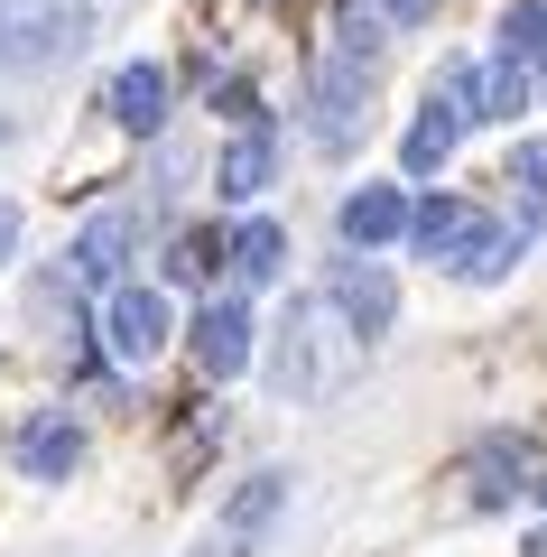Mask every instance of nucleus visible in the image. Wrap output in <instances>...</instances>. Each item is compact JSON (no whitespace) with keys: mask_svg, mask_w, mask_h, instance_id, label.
Segmentation results:
<instances>
[{"mask_svg":"<svg viewBox=\"0 0 547 557\" xmlns=\"http://www.w3.org/2000/svg\"><path fill=\"white\" fill-rule=\"evenodd\" d=\"M409 242H418V260H436V270H455V278H501L529 233L520 223L492 233V214L473 196H427V205H409Z\"/></svg>","mask_w":547,"mask_h":557,"instance_id":"nucleus-1","label":"nucleus"},{"mask_svg":"<svg viewBox=\"0 0 547 557\" xmlns=\"http://www.w3.org/2000/svg\"><path fill=\"white\" fill-rule=\"evenodd\" d=\"M94 38V0H0V75H57Z\"/></svg>","mask_w":547,"mask_h":557,"instance_id":"nucleus-2","label":"nucleus"},{"mask_svg":"<svg viewBox=\"0 0 547 557\" xmlns=\"http://www.w3.org/2000/svg\"><path fill=\"white\" fill-rule=\"evenodd\" d=\"M307 121H315V149L325 159H344V149H362V131H372V65H352V57H315L307 75Z\"/></svg>","mask_w":547,"mask_h":557,"instance_id":"nucleus-3","label":"nucleus"},{"mask_svg":"<svg viewBox=\"0 0 547 557\" xmlns=\"http://www.w3.org/2000/svg\"><path fill=\"white\" fill-rule=\"evenodd\" d=\"M325 298H297L288 307V325H278V344H270V391L278 399H315V391H334V372H344V362L325 354Z\"/></svg>","mask_w":547,"mask_h":557,"instance_id":"nucleus-4","label":"nucleus"},{"mask_svg":"<svg viewBox=\"0 0 547 557\" xmlns=\"http://www.w3.org/2000/svg\"><path fill=\"white\" fill-rule=\"evenodd\" d=\"M436 94L455 102L464 121H520V112H538V94H529V65L520 57H446V75H436Z\"/></svg>","mask_w":547,"mask_h":557,"instance_id":"nucleus-5","label":"nucleus"},{"mask_svg":"<svg viewBox=\"0 0 547 557\" xmlns=\"http://www.w3.org/2000/svg\"><path fill=\"white\" fill-rule=\"evenodd\" d=\"M325 307L344 317L352 344H381V335L399 325V278L381 270V260H362V251H352V260H325Z\"/></svg>","mask_w":547,"mask_h":557,"instance_id":"nucleus-6","label":"nucleus"},{"mask_svg":"<svg viewBox=\"0 0 547 557\" xmlns=\"http://www.w3.org/2000/svg\"><path fill=\"white\" fill-rule=\"evenodd\" d=\"M186 344H196V372L204 381H241V372H251V354H260L251 298H204L196 325H186Z\"/></svg>","mask_w":547,"mask_h":557,"instance_id":"nucleus-7","label":"nucleus"},{"mask_svg":"<svg viewBox=\"0 0 547 557\" xmlns=\"http://www.w3.org/2000/svg\"><path fill=\"white\" fill-rule=\"evenodd\" d=\"M529 474H538V446H529L520 428H492V437H473V456H464V502L473 511L529 502Z\"/></svg>","mask_w":547,"mask_h":557,"instance_id":"nucleus-8","label":"nucleus"},{"mask_svg":"<svg viewBox=\"0 0 547 557\" xmlns=\"http://www.w3.org/2000/svg\"><path fill=\"white\" fill-rule=\"evenodd\" d=\"M176 335L167 298L158 288H102V344H112V362H158Z\"/></svg>","mask_w":547,"mask_h":557,"instance_id":"nucleus-9","label":"nucleus"},{"mask_svg":"<svg viewBox=\"0 0 547 557\" xmlns=\"http://www.w3.org/2000/svg\"><path fill=\"white\" fill-rule=\"evenodd\" d=\"M10 465H20L28 483H65L84 465V428L65 409H38V418H20V437H10Z\"/></svg>","mask_w":547,"mask_h":557,"instance_id":"nucleus-10","label":"nucleus"},{"mask_svg":"<svg viewBox=\"0 0 547 557\" xmlns=\"http://www.w3.org/2000/svg\"><path fill=\"white\" fill-rule=\"evenodd\" d=\"M130 251H139V223L130 214H94L75 233V251H65V270H75V288H121Z\"/></svg>","mask_w":547,"mask_h":557,"instance_id":"nucleus-11","label":"nucleus"},{"mask_svg":"<svg viewBox=\"0 0 547 557\" xmlns=\"http://www.w3.org/2000/svg\"><path fill=\"white\" fill-rule=\"evenodd\" d=\"M102 112H112V131H130V139H149L158 121H167V65H121L112 84H102Z\"/></svg>","mask_w":547,"mask_h":557,"instance_id":"nucleus-12","label":"nucleus"},{"mask_svg":"<svg viewBox=\"0 0 547 557\" xmlns=\"http://www.w3.org/2000/svg\"><path fill=\"white\" fill-rule=\"evenodd\" d=\"M334 223H344L352 251H390V242L409 233V186H352Z\"/></svg>","mask_w":547,"mask_h":557,"instance_id":"nucleus-13","label":"nucleus"},{"mask_svg":"<svg viewBox=\"0 0 547 557\" xmlns=\"http://www.w3.org/2000/svg\"><path fill=\"white\" fill-rule=\"evenodd\" d=\"M455 139H464V112H455L446 94L418 102V121L399 131V177H436V168L455 159Z\"/></svg>","mask_w":547,"mask_h":557,"instance_id":"nucleus-14","label":"nucleus"},{"mask_svg":"<svg viewBox=\"0 0 547 557\" xmlns=\"http://www.w3.org/2000/svg\"><path fill=\"white\" fill-rule=\"evenodd\" d=\"M270 168H278V131H270V121H251V131H241L233 149H223V168H214V196H223V205H251L260 186H270Z\"/></svg>","mask_w":547,"mask_h":557,"instance_id":"nucleus-15","label":"nucleus"},{"mask_svg":"<svg viewBox=\"0 0 547 557\" xmlns=\"http://www.w3.org/2000/svg\"><path fill=\"white\" fill-rule=\"evenodd\" d=\"M223 270H233L241 288H270V278L288 270V233H278L270 214H260V223H233V233H223Z\"/></svg>","mask_w":547,"mask_h":557,"instance_id":"nucleus-16","label":"nucleus"},{"mask_svg":"<svg viewBox=\"0 0 547 557\" xmlns=\"http://www.w3.org/2000/svg\"><path fill=\"white\" fill-rule=\"evenodd\" d=\"M278 502H288V474H251V483H241L233 502H223V530L260 539V530H270V520H278Z\"/></svg>","mask_w":547,"mask_h":557,"instance_id":"nucleus-17","label":"nucleus"},{"mask_svg":"<svg viewBox=\"0 0 547 557\" xmlns=\"http://www.w3.org/2000/svg\"><path fill=\"white\" fill-rule=\"evenodd\" d=\"M501 57H520L529 75L547 65V0H510L501 10Z\"/></svg>","mask_w":547,"mask_h":557,"instance_id":"nucleus-18","label":"nucleus"},{"mask_svg":"<svg viewBox=\"0 0 547 557\" xmlns=\"http://www.w3.org/2000/svg\"><path fill=\"white\" fill-rule=\"evenodd\" d=\"M510 186H520V233H538V223H547V149H538V139L510 149Z\"/></svg>","mask_w":547,"mask_h":557,"instance_id":"nucleus-19","label":"nucleus"},{"mask_svg":"<svg viewBox=\"0 0 547 557\" xmlns=\"http://www.w3.org/2000/svg\"><path fill=\"white\" fill-rule=\"evenodd\" d=\"M381 10L372 0H344V20H334V57H352V65H381Z\"/></svg>","mask_w":547,"mask_h":557,"instance_id":"nucleus-20","label":"nucleus"},{"mask_svg":"<svg viewBox=\"0 0 547 557\" xmlns=\"http://www.w3.org/2000/svg\"><path fill=\"white\" fill-rule=\"evenodd\" d=\"M214 270H223V233H176L167 242V278L176 288H204Z\"/></svg>","mask_w":547,"mask_h":557,"instance_id":"nucleus-21","label":"nucleus"},{"mask_svg":"<svg viewBox=\"0 0 547 557\" xmlns=\"http://www.w3.org/2000/svg\"><path fill=\"white\" fill-rule=\"evenodd\" d=\"M372 10H381L390 28H427V20H436V0H372Z\"/></svg>","mask_w":547,"mask_h":557,"instance_id":"nucleus-22","label":"nucleus"},{"mask_svg":"<svg viewBox=\"0 0 547 557\" xmlns=\"http://www.w3.org/2000/svg\"><path fill=\"white\" fill-rule=\"evenodd\" d=\"M260 548V539H241V530H223V520H214V539H204V548H186V557H251Z\"/></svg>","mask_w":547,"mask_h":557,"instance_id":"nucleus-23","label":"nucleus"},{"mask_svg":"<svg viewBox=\"0 0 547 557\" xmlns=\"http://www.w3.org/2000/svg\"><path fill=\"white\" fill-rule=\"evenodd\" d=\"M10 251H20V205H0V270H10Z\"/></svg>","mask_w":547,"mask_h":557,"instance_id":"nucleus-24","label":"nucleus"},{"mask_svg":"<svg viewBox=\"0 0 547 557\" xmlns=\"http://www.w3.org/2000/svg\"><path fill=\"white\" fill-rule=\"evenodd\" d=\"M529 502H538V511H547V456H538V474H529Z\"/></svg>","mask_w":547,"mask_h":557,"instance_id":"nucleus-25","label":"nucleus"},{"mask_svg":"<svg viewBox=\"0 0 547 557\" xmlns=\"http://www.w3.org/2000/svg\"><path fill=\"white\" fill-rule=\"evenodd\" d=\"M529 94H538V112H547V65H538V75H529Z\"/></svg>","mask_w":547,"mask_h":557,"instance_id":"nucleus-26","label":"nucleus"},{"mask_svg":"<svg viewBox=\"0 0 547 557\" xmlns=\"http://www.w3.org/2000/svg\"><path fill=\"white\" fill-rule=\"evenodd\" d=\"M520 557H547V530H538V539H529V548H520Z\"/></svg>","mask_w":547,"mask_h":557,"instance_id":"nucleus-27","label":"nucleus"},{"mask_svg":"<svg viewBox=\"0 0 547 557\" xmlns=\"http://www.w3.org/2000/svg\"><path fill=\"white\" fill-rule=\"evenodd\" d=\"M0 149H10V121H0Z\"/></svg>","mask_w":547,"mask_h":557,"instance_id":"nucleus-28","label":"nucleus"}]
</instances>
